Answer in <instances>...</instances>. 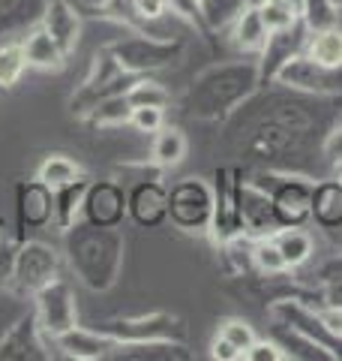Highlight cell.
<instances>
[{
    "instance_id": "46",
    "label": "cell",
    "mask_w": 342,
    "mask_h": 361,
    "mask_svg": "<svg viewBox=\"0 0 342 361\" xmlns=\"http://www.w3.org/2000/svg\"><path fill=\"white\" fill-rule=\"evenodd\" d=\"M327 4H330V6H334V9H336V13H342V0H327Z\"/></svg>"
},
{
    "instance_id": "18",
    "label": "cell",
    "mask_w": 342,
    "mask_h": 361,
    "mask_svg": "<svg viewBox=\"0 0 342 361\" xmlns=\"http://www.w3.org/2000/svg\"><path fill=\"white\" fill-rule=\"evenodd\" d=\"M114 346H118V341L111 334L99 329H82V325L54 337V349H61L63 358L75 361H106L114 355Z\"/></svg>"
},
{
    "instance_id": "30",
    "label": "cell",
    "mask_w": 342,
    "mask_h": 361,
    "mask_svg": "<svg viewBox=\"0 0 342 361\" xmlns=\"http://www.w3.org/2000/svg\"><path fill=\"white\" fill-rule=\"evenodd\" d=\"M82 175H84L82 166H78L72 157H66V154H49L37 169V178L42 180V184H49L51 190L72 184V180L82 178Z\"/></svg>"
},
{
    "instance_id": "2",
    "label": "cell",
    "mask_w": 342,
    "mask_h": 361,
    "mask_svg": "<svg viewBox=\"0 0 342 361\" xmlns=\"http://www.w3.org/2000/svg\"><path fill=\"white\" fill-rule=\"evenodd\" d=\"M258 66L255 63H222L204 70L189 87L186 109L192 118H225L258 87Z\"/></svg>"
},
{
    "instance_id": "42",
    "label": "cell",
    "mask_w": 342,
    "mask_h": 361,
    "mask_svg": "<svg viewBox=\"0 0 342 361\" xmlns=\"http://www.w3.org/2000/svg\"><path fill=\"white\" fill-rule=\"evenodd\" d=\"M322 151H324V157H327L330 163L342 169V123H339V127H334V130H330V133L324 135Z\"/></svg>"
},
{
    "instance_id": "3",
    "label": "cell",
    "mask_w": 342,
    "mask_h": 361,
    "mask_svg": "<svg viewBox=\"0 0 342 361\" xmlns=\"http://www.w3.org/2000/svg\"><path fill=\"white\" fill-rule=\"evenodd\" d=\"M168 220L189 235L210 232L213 184L204 178H180L168 187Z\"/></svg>"
},
{
    "instance_id": "45",
    "label": "cell",
    "mask_w": 342,
    "mask_h": 361,
    "mask_svg": "<svg viewBox=\"0 0 342 361\" xmlns=\"http://www.w3.org/2000/svg\"><path fill=\"white\" fill-rule=\"evenodd\" d=\"M322 319H324V325L336 337H342V307H330V304H327V307L322 310Z\"/></svg>"
},
{
    "instance_id": "34",
    "label": "cell",
    "mask_w": 342,
    "mask_h": 361,
    "mask_svg": "<svg viewBox=\"0 0 342 361\" xmlns=\"http://www.w3.org/2000/svg\"><path fill=\"white\" fill-rule=\"evenodd\" d=\"M27 70V58L21 42L0 45V87H15Z\"/></svg>"
},
{
    "instance_id": "15",
    "label": "cell",
    "mask_w": 342,
    "mask_h": 361,
    "mask_svg": "<svg viewBox=\"0 0 342 361\" xmlns=\"http://www.w3.org/2000/svg\"><path fill=\"white\" fill-rule=\"evenodd\" d=\"M15 217L18 229H45L54 223V190L39 178L21 180L15 190Z\"/></svg>"
},
{
    "instance_id": "1",
    "label": "cell",
    "mask_w": 342,
    "mask_h": 361,
    "mask_svg": "<svg viewBox=\"0 0 342 361\" xmlns=\"http://www.w3.org/2000/svg\"><path fill=\"white\" fill-rule=\"evenodd\" d=\"M63 253L78 283H84L90 292H108L120 280L127 241L118 226L75 220L70 229H63Z\"/></svg>"
},
{
    "instance_id": "44",
    "label": "cell",
    "mask_w": 342,
    "mask_h": 361,
    "mask_svg": "<svg viewBox=\"0 0 342 361\" xmlns=\"http://www.w3.org/2000/svg\"><path fill=\"white\" fill-rule=\"evenodd\" d=\"M13 259H15V250H9L0 241V286H9V277H13Z\"/></svg>"
},
{
    "instance_id": "40",
    "label": "cell",
    "mask_w": 342,
    "mask_h": 361,
    "mask_svg": "<svg viewBox=\"0 0 342 361\" xmlns=\"http://www.w3.org/2000/svg\"><path fill=\"white\" fill-rule=\"evenodd\" d=\"M168 4V13L189 21V25H201L204 16H201V4L198 0H165Z\"/></svg>"
},
{
    "instance_id": "38",
    "label": "cell",
    "mask_w": 342,
    "mask_h": 361,
    "mask_svg": "<svg viewBox=\"0 0 342 361\" xmlns=\"http://www.w3.org/2000/svg\"><path fill=\"white\" fill-rule=\"evenodd\" d=\"M132 127L139 133H159L165 127V109H156V106H141V109H132Z\"/></svg>"
},
{
    "instance_id": "9",
    "label": "cell",
    "mask_w": 342,
    "mask_h": 361,
    "mask_svg": "<svg viewBox=\"0 0 342 361\" xmlns=\"http://www.w3.org/2000/svg\"><path fill=\"white\" fill-rule=\"evenodd\" d=\"M213 184V220L210 235L216 244H225L234 235H243V217H241V184L243 178L237 169H216Z\"/></svg>"
},
{
    "instance_id": "23",
    "label": "cell",
    "mask_w": 342,
    "mask_h": 361,
    "mask_svg": "<svg viewBox=\"0 0 342 361\" xmlns=\"http://www.w3.org/2000/svg\"><path fill=\"white\" fill-rule=\"evenodd\" d=\"M21 49H25L27 66H33V70L57 73V70H63V63H66L63 49L57 45V39H54L42 25H39V27H33L27 37L21 39Z\"/></svg>"
},
{
    "instance_id": "19",
    "label": "cell",
    "mask_w": 342,
    "mask_h": 361,
    "mask_svg": "<svg viewBox=\"0 0 342 361\" xmlns=\"http://www.w3.org/2000/svg\"><path fill=\"white\" fill-rule=\"evenodd\" d=\"M42 27L57 39V45L63 49L66 58L75 51L78 39H82V16L75 13V6L70 0H45Z\"/></svg>"
},
{
    "instance_id": "33",
    "label": "cell",
    "mask_w": 342,
    "mask_h": 361,
    "mask_svg": "<svg viewBox=\"0 0 342 361\" xmlns=\"http://www.w3.org/2000/svg\"><path fill=\"white\" fill-rule=\"evenodd\" d=\"M255 6H258V13H261V18H265L270 33L289 30V27L298 25V21H303V16L294 6L285 4V0H255Z\"/></svg>"
},
{
    "instance_id": "27",
    "label": "cell",
    "mask_w": 342,
    "mask_h": 361,
    "mask_svg": "<svg viewBox=\"0 0 342 361\" xmlns=\"http://www.w3.org/2000/svg\"><path fill=\"white\" fill-rule=\"evenodd\" d=\"M87 187H90V178L82 175V178H75L72 184L54 190V226L57 229H70V226L82 217Z\"/></svg>"
},
{
    "instance_id": "12",
    "label": "cell",
    "mask_w": 342,
    "mask_h": 361,
    "mask_svg": "<svg viewBox=\"0 0 342 361\" xmlns=\"http://www.w3.org/2000/svg\"><path fill=\"white\" fill-rule=\"evenodd\" d=\"M99 331L111 334L118 343H129V341H159V337H175L184 341V325L177 316L171 313H141V316H118L96 325Z\"/></svg>"
},
{
    "instance_id": "17",
    "label": "cell",
    "mask_w": 342,
    "mask_h": 361,
    "mask_svg": "<svg viewBox=\"0 0 342 361\" xmlns=\"http://www.w3.org/2000/svg\"><path fill=\"white\" fill-rule=\"evenodd\" d=\"M241 217H243V232L249 238H265L282 229L277 214H273L267 190L258 180H243L241 184Z\"/></svg>"
},
{
    "instance_id": "36",
    "label": "cell",
    "mask_w": 342,
    "mask_h": 361,
    "mask_svg": "<svg viewBox=\"0 0 342 361\" xmlns=\"http://www.w3.org/2000/svg\"><path fill=\"white\" fill-rule=\"evenodd\" d=\"M220 337H225L234 349H241V355L255 343V331H253V325H249L246 319H225L220 325Z\"/></svg>"
},
{
    "instance_id": "13",
    "label": "cell",
    "mask_w": 342,
    "mask_h": 361,
    "mask_svg": "<svg viewBox=\"0 0 342 361\" xmlns=\"http://www.w3.org/2000/svg\"><path fill=\"white\" fill-rule=\"evenodd\" d=\"M45 334L37 322V313L18 316L0 337V361H49L54 353L45 349Z\"/></svg>"
},
{
    "instance_id": "8",
    "label": "cell",
    "mask_w": 342,
    "mask_h": 361,
    "mask_svg": "<svg viewBox=\"0 0 342 361\" xmlns=\"http://www.w3.org/2000/svg\"><path fill=\"white\" fill-rule=\"evenodd\" d=\"M270 316H273V322H277V325H282V329H289L294 334L306 337V341H312L315 346H322L324 353L334 355V361L342 358V337H336L324 325L322 310H312L310 304H303V301L285 298V301L273 304Z\"/></svg>"
},
{
    "instance_id": "22",
    "label": "cell",
    "mask_w": 342,
    "mask_h": 361,
    "mask_svg": "<svg viewBox=\"0 0 342 361\" xmlns=\"http://www.w3.org/2000/svg\"><path fill=\"white\" fill-rule=\"evenodd\" d=\"M267 39H270V30H267L265 18H261L255 0H253V4H246L241 9V16L232 21V45L243 54H261Z\"/></svg>"
},
{
    "instance_id": "47",
    "label": "cell",
    "mask_w": 342,
    "mask_h": 361,
    "mask_svg": "<svg viewBox=\"0 0 342 361\" xmlns=\"http://www.w3.org/2000/svg\"><path fill=\"white\" fill-rule=\"evenodd\" d=\"M198 4H201V0H198Z\"/></svg>"
},
{
    "instance_id": "6",
    "label": "cell",
    "mask_w": 342,
    "mask_h": 361,
    "mask_svg": "<svg viewBox=\"0 0 342 361\" xmlns=\"http://www.w3.org/2000/svg\"><path fill=\"white\" fill-rule=\"evenodd\" d=\"M57 274H61V256H57L54 247H49L45 241H21L15 247L9 286H13L18 295L33 298L45 283H51Z\"/></svg>"
},
{
    "instance_id": "35",
    "label": "cell",
    "mask_w": 342,
    "mask_h": 361,
    "mask_svg": "<svg viewBox=\"0 0 342 361\" xmlns=\"http://www.w3.org/2000/svg\"><path fill=\"white\" fill-rule=\"evenodd\" d=\"M243 6H246V0H201L204 25H208L210 30L228 27L237 16H241V9H243Z\"/></svg>"
},
{
    "instance_id": "28",
    "label": "cell",
    "mask_w": 342,
    "mask_h": 361,
    "mask_svg": "<svg viewBox=\"0 0 342 361\" xmlns=\"http://www.w3.org/2000/svg\"><path fill=\"white\" fill-rule=\"evenodd\" d=\"M186 151H189V142H186L184 130L163 127V130L156 133V139H153L151 157H153V166H159V169H175L177 163H184Z\"/></svg>"
},
{
    "instance_id": "31",
    "label": "cell",
    "mask_w": 342,
    "mask_h": 361,
    "mask_svg": "<svg viewBox=\"0 0 342 361\" xmlns=\"http://www.w3.org/2000/svg\"><path fill=\"white\" fill-rule=\"evenodd\" d=\"M253 268L258 271V274H267V277H279V274L289 271L277 241H273V235L255 238V244H253Z\"/></svg>"
},
{
    "instance_id": "41",
    "label": "cell",
    "mask_w": 342,
    "mask_h": 361,
    "mask_svg": "<svg viewBox=\"0 0 342 361\" xmlns=\"http://www.w3.org/2000/svg\"><path fill=\"white\" fill-rule=\"evenodd\" d=\"M132 6H135V16L141 21H159L168 13L165 0H132Z\"/></svg>"
},
{
    "instance_id": "11",
    "label": "cell",
    "mask_w": 342,
    "mask_h": 361,
    "mask_svg": "<svg viewBox=\"0 0 342 361\" xmlns=\"http://www.w3.org/2000/svg\"><path fill=\"white\" fill-rule=\"evenodd\" d=\"M273 78L289 90H303V94H315V97L339 94L342 90V70H330V66L315 63L312 58H306L303 51L291 54Z\"/></svg>"
},
{
    "instance_id": "20",
    "label": "cell",
    "mask_w": 342,
    "mask_h": 361,
    "mask_svg": "<svg viewBox=\"0 0 342 361\" xmlns=\"http://www.w3.org/2000/svg\"><path fill=\"white\" fill-rule=\"evenodd\" d=\"M306 33H310L306 21H298V25L289 27V30L270 33V39H267V45H265V51H261V61H265V63L258 66V75H261V78H273V75H277V70L291 58V54L303 51Z\"/></svg>"
},
{
    "instance_id": "4",
    "label": "cell",
    "mask_w": 342,
    "mask_h": 361,
    "mask_svg": "<svg viewBox=\"0 0 342 361\" xmlns=\"http://www.w3.org/2000/svg\"><path fill=\"white\" fill-rule=\"evenodd\" d=\"M108 51L114 54V61L120 63L123 73L144 75L175 63L184 54V42L171 37H141V33H132V37L111 42Z\"/></svg>"
},
{
    "instance_id": "25",
    "label": "cell",
    "mask_w": 342,
    "mask_h": 361,
    "mask_svg": "<svg viewBox=\"0 0 342 361\" xmlns=\"http://www.w3.org/2000/svg\"><path fill=\"white\" fill-rule=\"evenodd\" d=\"M303 54L312 58L315 63L330 66V70H342V27L330 25V27L310 30L306 33Z\"/></svg>"
},
{
    "instance_id": "39",
    "label": "cell",
    "mask_w": 342,
    "mask_h": 361,
    "mask_svg": "<svg viewBox=\"0 0 342 361\" xmlns=\"http://www.w3.org/2000/svg\"><path fill=\"white\" fill-rule=\"evenodd\" d=\"M246 361H282V358H289V353H282V346L279 343H273V341H258L255 337V343L243 353Z\"/></svg>"
},
{
    "instance_id": "26",
    "label": "cell",
    "mask_w": 342,
    "mask_h": 361,
    "mask_svg": "<svg viewBox=\"0 0 342 361\" xmlns=\"http://www.w3.org/2000/svg\"><path fill=\"white\" fill-rule=\"evenodd\" d=\"M273 241H277L289 271L306 265L312 259V253H315V241H312V235L306 232L303 226H282V229L273 232Z\"/></svg>"
},
{
    "instance_id": "29",
    "label": "cell",
    "mask_w": 342,
    "mask_h": 361,
    "mask_svg": "<svg viewBox=\"0 0 342 361\" xmlns=\"http://www.w3.org/2000/svg\"><path fill=\"white\" fill-rule=\"evenodd\" d=\"M90 127H127L132 121V103L127 94H111L87 111L84 118Z\"/></svg>"
},
{
    "instance_id": "37",
    "label": "cell",
    "mask_w": 342,
    "mask_h": 361,
    "mask_svg": "<svg viewBox=\"0 0 342 361\" xmlns=\"http://www.w3.org/2000/svg\"><path fill=\"white\" fill-rule=\"evenodd\" d=\"M336 9L327 4V0H306V9H303V21L310 30H318V27H330L336 25Z\"/></svg>"
},
{
    "instance_id": "32",
    "label": "cell",
    "mask_w": 342,
    "mask_h": 361,
    "mask_svg": "<svg viewBox=\"0 0 342 361\" xmlns=\"http://www.w3.org/2000/svg\"><path fill=\"white\" fill-rule=\"evenodd\" d=\"M132 109H141V106H156V109H165L171 103V94L163 82H156V78H139L135 75V82L129 85L127 90Z\"/></svg>"
},
{
    "instance_id": "7",
    "label": "cell",
    "mask_w": 342,
    "mask_h": 361,
    "mask_svg": "<svg viewBox=\"0 0 342 361\" xmlns=\"http://www.w3.org/2000/svg\"><path fill=\"white\" fill-rule=\"evenodd\" d=\"M37 322L45 337H61L63 331H70L78 325V301H75V289L66 277L57 274L51 283H45L37 295Z\"/></svg>"
},
{
    "instance_id": "14",
    "label": "cell",
    "mask_w": 342,
    "mask_h": 361,
    "mask_svg": "<svg viewBox=\"0 0 342 361\" xmlns=\"http://www.w3.org/2000/svg\"><path fill=\"white\" fill-rule=\"evenodd\" d=\"M82 217L94 226H120L127 217V190L118 180H90Z\"/></svg>"
},
{
    "instance_id": "16",
    "label": "cell",
    "mask_w": 342,
    "mask_h": 361,
    "mask_svg": "<svg viewBox=\"0 0 342 361\" xmlns=\"http://www.w3.org/2000/svg\"><path fill=\"white\" fill-rule=\"evenodd\" d=\"M127 214L141 229H156L168 220V190L159 180H139L127 193Z\"/></svg>"
},
{
    "instance_id": "5",
    "label": "cell",
    "mask_w": 342,
    "mask_h": 361,
    "mask_svg": "<svg viewBox=\"0 0 342 361\" xmlns=\"http://www.w3.org/2000/svg\"><path fill=\"white\" fill-rule=\"evenodd\" d=\"M132 82H135V75L123 73L120 63L114 61V54H111L108 49L96 51L94 63H90L87 78H84L82 87H78L75 94H72V99H70L72 115L87 118V111L94 109L99 99H106V97H111V94H127Z\"/></svg>"
},
{
    "instance_id": "24",
    "label": "cell",
    "mask_w": 342,
    "mask_h": 361,
    "mask_svg": "<svg viewBox=\"0 0 342 361\" xmlns=\"http://www.w3.org/2000/svg\"><path fill=\"white\" fill-rule=\"evenodd\" d=\"M312 220L322 229H342V180L312 184Z\"/></svg>"
},
{
    "instance_id": "10",
    "label": "cell",
    "mask_w": 342,
    "mask_h": 361,
    "mask_svg": "<svg viewBox=\"0 0 342 361\" xmlns=\"http://www.w3.org/2000/svg\"><path fill=\"white\" fill-rule=\"evenodd\" d=\"M270 196L279 226H303L312 220V180L300 175H270L261 184Z\"/></svg>"
},
{
    "instance_id": "43",
    "label": "cell",
    "mask_w": 342,
    "mask_h": 361,
    "mask_svg": "<svg viewBox=\"0 0 342 361\" xmlns=\"http://www.w3.org/2000/svg\"><path fill=\"white\" fill-rule=\"evenodd\" d=\"M210 355H213L216 361H241V358H243L241 349H234L232 343L225 341V337H216V341L210 343Z\"/></svg>"
},
{
    "instance_id": "21",
    "label": "cell",
    "mask_w": 342,
    "mask_h": 361,
    "mask_svg": "<svg viewBox=\"0 0 342 361\" xmlns=\"http://www.w3.org/2000/svg\"><path fill=\"white\" fill-rule=\"evenodd\" d=\"M111 358H127V361H192V353L184 341L175 337H159V341H129L114 346Z\"/></svg>"
}]
</instances>
